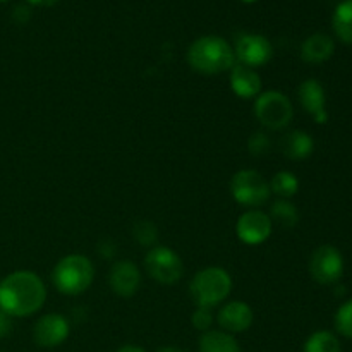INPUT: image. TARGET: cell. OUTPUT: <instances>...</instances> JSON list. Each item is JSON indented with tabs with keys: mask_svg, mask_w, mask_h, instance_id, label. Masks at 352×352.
<instances>
[{
	"mask_svg": "<svg viewBox=\"0 0 352 352\" xmlns=\"http://www.w3.org/2000/svg\"><path fill=\"white\" fill-rule=\"evenodd\" d=\"M234 55L239 64L253 69L261 67L274 57V47L263 34L243 33L237 36L236 45H234Z\"/></svg>",
	"mask_w": 352,
	"mask_h": 352,
	"instance_id": "9",
	"label": "cell"
},
{
	"mask_svg": "<svg viewBox=\"0 0 352 352\" xmlns=\"http://www.w3.org/2000/svg\"><path fill=\"white\" fill-rule=\"evenodd\" d=\"M230 88L239 98H256L261 93V78L253 67L236 64L230 69Z\"/></svg>",
	"mask_w": 352,
	"mask_h": 352,
	"instance_id": "15",
	"label": "cell"
},
{
	"mask_svg": "<svg viewBox=\"0 0 352 352\" xmlns=\"http://www.w3.org/2000/svg\"><path fill=\"white\" fill-rule=\"evenodd\" d=\"M253 309L250 305L243 301H230L226 306H222L217 315L220 329L227 333H243L251 329L253 325Z\"/></svg>",
	"mask_w": 352,
	"mask_h": 352,
	"instance_id": "14",
	"label": "cell"
},
{
	"mask_svg": "<svg viewBox=\"0 0 352 352\" xmlns=\"http://www.w3.org/2000/svg\"><path fill=\"white\" fill-rule=\"evenodd\" d=\"M0 2H7V0H0Z\"/></svg>",
	"mask_w": 352,
	"mask_h": 352,
	"instance_id": "33",
	"label": "cell"
},
{
	"mask_svg": "<svg viewBox=\"0 0 352 352\" xmlns=\"http://www.w3.org/2000/svg\"><path fill=\"white\" fill-rule=\"evenodd\" d=\"M10 330H12V322H10V316L0 309V339L6 336H9Z\"/></svg>",
	"mask_w": 352,
	"mask_h": 352,
	"instance_id": "27",
	"label": "cell"
},
{
	"mask_svg": "<svg viewBox=\"0 0 352 352\" xmlns=\"http://www.w3.org/2000/svg\"><path fill=\"white\" fill-rule=\"evenodd\" d=\"M232 291V277L226 268L208 267L199 270L192 277L189 292L196 306L203 308H215L226 301Z\"/></svg>",
	"mask_w": 352,
	"mask_h": 352,
	"instance_id": "4",
	"label": "cell"
},
{
	"mask_svg": "<svg viewBox=\"0 0 352 352\" xmlns=\"http://www.w3.org/2000/svg\"><path fill=\"white\" fill-rule=\"evenodd\" d=\"M241 2H244V3H254V2H258V0H241Z\"/></svg>",
	"mask_w": 352,
	"mask_h": 352,
	"instance_id": "32",
	"label": "cell"
},
{
	"mask_svg": "<svg viewBox=\"0 0 352 352\" xmlns=\"http://www.w3.org/2000/svg\"><path fill=\"white\" fill-rule=\"evenodd\" d=\"M270 138H268V134L263 133V131L253 133L250 136V140H248V150H250V153L253 155V157H263V155H267L268 151H270Z\"/></svg>",
	"mask_w": 352,
	"mask_h": 352,
	"instance_id": "25",
	"label": "cell"
},
{
	"mask_svg": "<svg viewBox=\"0 0 352 352\" xmlns=\"http://www.w3.org/2000/svg\"><path fill=\"white\" fill-rule=\"evenodd\" d=\"M213 322H215V316H213L212 308H203V306H196L195 313L191 316V323L196 330L199 332H208L212 329Z\"/></svg>",
	"mask_w": 352,
	"mask_h": 352,
	"instance_id": "26",
	"label": "cell"
},
{
	"mask_svg": "<svg viewBox=\"0 0 352 352\" xmlns=\"http://www.w3.org/2000/svg\"><path fill=\"white\" fill-rule=\"evenodd\" d=\"M270 219H272V222H277L280 227L292 229V227L298 226L299 212L291 199L278 198L277 201L272 203Z\"/></svg>",
	"mask_w": 352,
	"mask_h": 352,
	"instance_id": "21",
	"label": "cell"
},
{
	"mask_svg": "<svg viewBox=\"0 0 352 352\" xmlns=\"http://www.w3.org/2000/svg\"><path fill=\"white\" fill-rule=\"evenodd\" d=\"M333 325L337 333L346 339H352V298L339 306L333 316Z\"/></svg>",
	"mask_w": 352,
	"mask_h": 352,
	"instance_id": "23",
	"label": "cell"
},
{
	"mask_svg": "<svg viewBox=\"0 0 352 352\" xmlns=\"http://www.w3.org/2000/svg\"><path fill=\"white\" fill-rule=\"evenodd\" d=\"M110 289L120 298H131L141 287V272L133 261L120 260L113 263L109 274Z\"/></svg>",
	"mask_w": 352,
	"mask_h": 352,
	"instance_id": "13",
	"label": "cell"
},
{
	"mask_svg": "<svg viewBox=\"0 0 352 352\" xmlns=\"http://www.w3.org/2000/svg\"><path fill=\"white\" fill-rule=\"evenodd\" d=\"M14 19L17 21V23H26L28 19H30V9H28V7H24V6H17L16 9H14Z\"/></svg>",
	"mask_w": 352,
	"mask_h": 352,
	"instance_id": "28",
	"label": "cell"
},
{
	"mask_svg": "<svg viewBox=\"0 0 352 352\" xmlns=\"http://www.w3.org/2000/svg\"><path fill=\"white\" fill-rule=\"evenodd\" d=\"M270 189L282 199H291L299 191V179L294 172L280 170L272 177Z\"/></svg>",
	"mask_w": 352,
	"mask_h": 352,
	"instance_id": "22",
	"label": "cell"
},
{
	"mask_svg": "<svg viewBox=\"0 0 352 352\" xmlns=\"http://www.w3.org/2000/svg\"><path fill=\"white\" fill-rule=\"evenodd\" d=\"M280 150L291 160H306L315 150V141L306 131L294 129L282 138Z\"/></svg>",
	"mask_w": 352,
	"mask_h": 352,
	"instance_id": "17",
	"label": "cell"
},
{
	"mask_svg": "<svg viewBox=\"0 0 352 352\" xmlns=\"http://www.w3.org/2000/svg\"><path fill=\"white\" fill-rule=\"evenodd\" d=\"M332 28L342 43L352 45V0H342L332 16Z\"/></svg>",
	"mask_w": 352,
	"mask_h": 352,
	"instance_id": "19",
	"label": "cell"
},
{
	"mask_svg": "<svg viewBox=\"0 0 352 352\" xmlns=\"http://www.w3.org/2000/svg\"><path fill=\"white\" fill-rule=\"evenodd\" d=\"M71 333V325L67 318L58 313H48L38 318L33 327V340L36 346L45 349H54L62 346Z\"/></svg>",
	"mask_w": 352,
	"mask_h": 352,
	"instance_id": "10",
	"label": "cell"
},
{
	"mask_svg": "<svg viewBox=\"0 0 352 352\" xmlns=\"http://www.w3.org/2000/svg\"><path fill=\"white\" fill-rule=\"evenodd\" d=\"M116 352H146V351L140 346H134V344H126V346L119 347Z\"/></svg>",
	"mask_w": 352,
	"mask_h": 352,
	"instance_id": "30",
	"label": "cell"
},
{
	"mask_svg": "<svg viewBox=\"0 0 352 352\" xmlns=\"http://www.w3.org/2000/svg\"><path fill=\"white\" fill-rule=\"evenodd\" d=\"M186 58L192 71L206 76L222 74L236 65L234 48L226 38L217 34H206L192 41Z\"/></svg>",
	"mask_w": 352,
	"mask_h": 352,
	"instance_id": "2",
	"label": "cell"
},
{
	"mask_svg": "<svg viewBox=\"0 0 352 352\" xmlns=\"http://www.w3.org/2000/svg\"><path fill=\"white\" fill-rule=\"evenodd\" d=\"M230 195L246 208H260L270 199V182L256 170H239L230 179Z\"/></svg>",
	"mask_w": 352,
	"mask_h": 352,
	"instance_id": "6",
	"label": "cell"
},
{
	"mask_svg": "<svg viewBox=\"0 0 352 352\" xmlns=\"http://www.w3.org/2000/svg\"><path fill=\"white\" fill-rule=\"evenodd\" d=\"M298 98L302 109L315 119V122L325 124L329 120L325 88L318 79L309 78L302 81L298 88Z\"/></svg>",
	"mask_w": 352,
	"mask_h": 352,
	"instance_id": "12",
	"label": "cell"
},
{
	"mask_svg": "<svg viewBox=\"0 0 352 352\" xmlns=\"http://www.w3.org/2000/svg\"><path fill=\"white\" fill-rule=\"evenodd\" d=\"M144 268L155 282L174 285L184 275V263L174 250L167 246H153L144 256Z\"/></svg>",
	"mask_w": 352,
	"mask_h": 352,
	"instance_id": "7",
	"label": "cell"
},
{
	"mask_svg": "<svg viewBox=\"0 0 352 352\" xmlns=\"http://www.w3.org/2000/svg\"><path fill=\"white\" fill-rule=\"evenodd\" d=\"M133 236H134V239L141 244V246L153 248L155 243H157V239H158V230H157V227H155V223L150 222V220H140V222L134 223Z\"/></svg>",
	"mask_w": 352,
	"mask_h": 352,
	"instance_id": "24",
	"label": "cell"
},
{
	"mask_svg": "<svg viewBox=\"0 0 352 352\" xmlns=\"http://www.w3.org/2000/svg\"><path fill=\"white\" fill-rule=\"evenodd\" d=\"M254 117L265 129L282 131L294 119V107L287 95L270 89L254 98Z\"/></svg>",
	"mask_w": 352,
	"mask_h": 352,
	"instance_id": "5",
	"label": "cell"
},
{
	"mask_svg": "<svg viewBox=\"0 0 352 352\" xmlns=\"http://www.w3.org/2000/svg\"><path fill=\"white\" fill-rule=\"evenodd\" d=\"M302 352H342V346L339 337L333 332L318 330L306 339Z\"/></svg>",
	"mask_w": 352,
	"mask_h": 352,
	"instance_id": "20",
	"label": "cell"
},
{
	"mask_svg": "<svg viewBox=\"0 0 352 352\" xmlns=\"http://www.w3.org/2000/svg\"><path fill=\"white\" fill-rule=\"evenodd\" d=\"M199 352H241V346L232 333L223 330L203 332L198 340Z\"/></svg>",
	"mask_w": 352,
	"mask_h": 352,
	"instance_id": "18",
	"label": "cell"
},
{
	"mask_svg": "<svg viewBox=\"0 0 352 352\" xmlns=\"http://www.w3.org/2000/svg\"><path fill=\"white\" fill-rule=\"evenodd\" d=\"M95 278V267L85 254L60 258L52 272V282L60 294L79 296L89 289Z\"/></svg>",
	"mask_w": 352,
	"mask_h": 352,
	"instance_id": "3",
	"label": "cell"
},
{
	"mask_svg": "<svg viewBox=\"0 0 352 352\" xmlns=\"http://www.w3.org/2000/svg\"><path fill=\"white\" fill-rule=\"evenodd\" d=\"M336 41L325 33H315L306 38L301 45V58L306 64H323L332 58Z\"/></svg>",
	"mask_w": 352,
	"mask_h": 352,
	"instance_id": "16",
	"label": "cell"
},
{
	"mask_svg": "<svg viewBox=\"0 0 352 352\" xmlns=\"http://www.w3.org/2000/svg\"><path fill=\"white\" fill-rule=\"evenodd\" d=\"M272 219L268 213L258 208H251L244 212L237 219L236 232L237 237L248 246H258L263 244L272 236Z\"/></svg>",
	"mask_w": 352,
	"mask_h": 352,
	"instance_id": "11",
	"label": "cell"
},
{
	"mask_svg": "<svg viewBox=\"0 0 352 352\" xmlns=\"http://www.w3.org/2000/svg\"><path fill=\"white\" fill-rule=\"evenodd\" d=\"M47 287L34 272L17 270L0 280V309L10 318H23L40 311Z\"/></svg>",
	"mask_w": 352,
	"mask_h": 352,
	"instance_id": "1",
	"label": "cell"
},
{
	"mask_svg": "<svg viewBox=\"0 0 352 352\" xmlns=\"http://www.w3.org/2000/svg\"><path fill=\"white\" fill-rule=\"evenodd\" d=\"M157 352H184V351L179 349V347H174V346H165V347H160Z\"/></svg>",
	"mask_w": 352,
	"mask_h": 352,
	"instance_id": "31",
	"label": "cell"
},
{
	"mask_svg": "<svg viewBox=\"0 0 352 352\" xmlns=\"http://www.w3.org/2000/svg\"><path fill=\"white\" fill-rule=\"evenodd\" d=\"M28 3H31V6H40V7H52L55 6V3H58L60 0H26Z\"/></svg>",
	"mask_w": 352,
	"mask_h": 352,
	"instance_id": "29",
	"label": "cell"
},
{
	"mask_svg": "<svg viewBox=\"0 0 352 352\" xmlns=\"http://www.w3.org/2000/svg\"><path fill=\"white\" fill-rule=\"evenodd\" d=\"M344 268L346 263L342 253L332 244L318 246L309 258V274L322 285L337 284L342 278Z\"/></svg>",
	"mask_w": 352,
	"mask_h": 352,
	"instance_id": "8",
	"label": "cell"
}]
</instances>
